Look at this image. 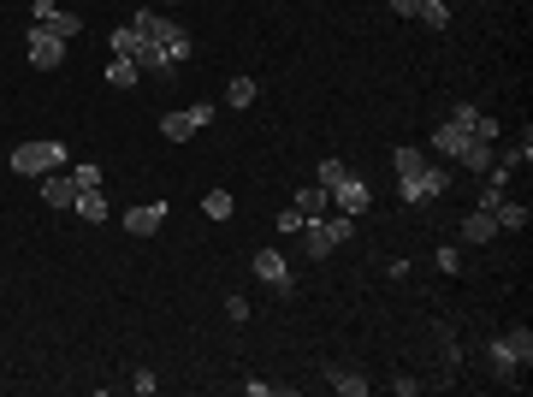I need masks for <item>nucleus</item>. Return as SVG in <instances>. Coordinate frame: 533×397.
Here are the masks:
<instances>
[{"mask_svg":"<svg viewBox=\"0 0 533 397\" xmlns=\"http://www.w3.org/2000/svg\"><path fill=\"white\" fill-rule=\"evenodd\" d=\"M474 137H480V142H498V119H492V113H480V119H474Z\"/></svg>","mask_w":533,"mask_h":397,"instance_id":"c756f323","label":"nucleus"},{"mask_svg":"<svg viewBox=\"0 0 533 397\" xmlns=\"http://www.w3.org/2000/svg\"><path fill=\"white\" fill-rule=\"evenodd\" d=\"M65 142H19L12 149V172L19 179H42V172H65Z\"/></svg>","mask_w":533,"mask_h":397,"instance_id":"f03ea898","label":"nucleus"},{"mask_svg":"<svg viewBox=\"0 0 533 397\" xmlns=\"http://www.w3.org/2000/svg\"><path fill=\"white\" fill-rule=\"evenodd\" d=\"M492 219H498V232H528V202H498L492 208Z\"/></svg>","mask_w":533,"mask_h":397,"instance_id":"2eb2a0df","label":"nucleus"},{"mask_svg":"<svg viewBox=\"0 0 533 397\" xmlns=\"http://www.w3.org/2000/svg\"><path fill=\"white\" fill-rule=\"evenodd\" d=\"M486 368H492V379H504V386H515V379H522V356L504 344V332L486 344Z\"/></svg>","mask_w":533,"mask_h":397,"instance_id":"1a4fd4ad","label":"nucleus"},{"mask_svg":"<svg viewBox=\"0 0 533 397\" xmlns=\"http://www.w3.org/2000/svg\"><path fill=\"white\" fill-rule=\"evenodd\" d=\"M42 202H48V208H72V202H78L72 172H42Z\"/></svg>","mask_w":533,"mask_h":397,"instance_id":"9b49d317","label":"nucleus"},{"mask_svg":"<svg viewBox=\"0 0 533 397\" xmlns=\"http://www.w3.org/2000/svg\"><path fill=\"white\" fill-rule=\"evenodd\" d=\"M438 273H462V249H438Z\"/></svg>","mask_w":533,"mask_h":397,"instance_id":"c85d7f7f","label":"nucleus"},{"mask_svg":"<svg viewBox=\"0 0 533 397\" xmlns=\"http://www.w3.org/2000/svg\"><path fill=\"white\" fill-rule=\"evenodd\" d=\"M166 6H178V0H166Z\"/></svg>","mask_w":533,"mask_h":397,"instance_id":"f704fd0d","label":"nucleus"},{"mask_svg":"<svg viewBox=\"0 0 533 397\" xmlns=\"http://www.w3.org/2000/svg\"><path fill=\"white\" fill-rule=\"evenodd\" d=\"M208 119H214V101H196V107H184V113H166V119H160V137L166 142H190Z\"/></svg>","mask_w":533,"mask_h":397,"instance_id":"20e7f679","label":"nucleus"},{"mask_svg":"<svg viewBox=\"0 0 533 397\" xmlns=\"http://www.w3.org/2000/svg\"><path fill=\"white\" fill-rule=\"evenodd\" d=\"M36 24L48 30V36H59V42H72L83 30L78 12H65V6H54V0H36Z\"/></svg>","mask_w":533,"mask_h":397,"instance_id":"6e6552de","label":"nucleus"},{"mask_svg":"<svg viewBox=\"0 0 533 397\" xmlns=\"http://www.w3.org/2000/svg\"><path fill=\"white\" fill-rule=\"evenodd\" d=\"M107 83H113V89H137V83H142L137 60H125V54H113V60H107Z\"/></svg>","mask_w":533,"mask_h":397,"instance_id":"f3484780","label":"nucleus"},{"mask_svg":"<svg viewBox=\"0 0 533 397\" xmlns=\"http://www.w3.org/2000/svg\"><path fill=\"white\" fill-rule=\"evenodd\" d=\"M302 249H308V256H332L338 249V238H332V225H326V219H302Z\"/></svg>","mask_w":533,"mask_h":397,"instance_id":"f8f14e48","label":"nucleus"},{"mask_svg":"<svg viewBox=\"0 0 533 397\" xmlns=\"http://www.w3.org/2000/svg\"><path fill=\"white\" fill-rule=\"evenodd\" d=\"M302 219H326V208H332V196H326V184H308V190H296V202H291Z\"/></svg>","mask_w":533,"mask_h":397,"instance_id":"ddd939ff","label":"nucleus"},{"mask_svg":"<svg viewBox=\"0 0 533 397\" xmlns=\"http://www.w3.org/2000/svg\"><path fill=\"white\" fill-rule=\"evenodd\" d=\"M137 30H131V24H118V30H113V42H107V48H113V54H125V60H131V54H137Z\"/></svg>","mask_w":533,"mask_h":397,"instance_id":"a878e982","label":"nucleus"},{"mask_svg":"<svg viewBox=\"0 0 533 397\" xmlns=\"http://www.w3.org/2000/svg\"><path fill=\"white\" fill-rule=\"evenodd\" d=\"M249 267H255L261 285H273L278 297H291V291H296V285H291V267H285V256H278V249H255V261H249Z\"/></svg>","mask_w":533,"mask_h":397,"instance_id":"423d86ee","label":"nucleus"},{"mask_svg":"<svg viewBox=\"0 0 533 397\" xmlns=\"http://www.w3.org/2000/svg\"><path fill=\"white\" fill-rule=\"evenodd\" d=\"M160 225H166V202H142V208L125 214V232H131V238H155Z\"/></svg>","mask_w":533,"mask_h":397,"instance_id":"9d476101","label":"nucleus"},{"mask_svg":"<svg viewBox=\"0 0 533 397\" xmlns=\"http://www.w3.org/2000/svg\"><path fill=\"white\" fill-rule=\"evenodd\" d=\"M462 166H468L474 179H486V166H492V142H480V137H474L468 149H462Z\"/></svg>","mask_w":533,"mask_h":397,"instance_id":"412c9836","label":"nucleus"},{"mask_svg":"<svg viewBox=\"0 0 533 397\" xmlns=\"http://www.w3.org/2000/svg\"><path fill=\"white\" fill-rule=\"evenodd\" d=\"M474 119H480V113H474L468 101H456V107H451V125H462V131H468V137H474Z\"/></svg>","mask_w":533,"mask_h":397,"instance_id":"cd10ccee","label":"nucleus"},{"mask_svg":"<svg viewBox=\"0 0 533 397\" xmlns=\"http://www.w3.org/2000/svg\"><path fill=\"white\" fill-rule=\"evenodd\" d=\"M255 95H261L255 78H232V89H225V101H232L237 113H243V107H255Z\"/></svg>","mask_w":533,"mask_h":397,"instance_id":"5701e85b","label":"nucleus"},{"mask_svg":"<svg viewBox=\"0 0 533 397\" xmlns=\"http://www.w3.org/2000/svg\"><path fill=\"white\" fill-rule=\"evenodd\" d=\"M65 172H72L78 190H101V166H95V160H78V166H65Z\"/></svg>","mask_w":533,"mask_h":397,"instance_id":"393cba45","label":"nucleus"},{"mask_svg":"<svg viewBox=\"0 0 533 397\" xmlns=\"http://www.w3.org/2000/svg\"><path fill=\"white\" fill-rule=\"evenodd\" d=\"M326 196H332V208H338L344 219H355V214H368V202H374V190H368V184H362V179L350 172V179H344V184H332Z\"/></svg>","mask_w":533,"mask_h":397,"instance_id":"39448f33","label":"nucleus"},{"mask_svg":"<svg viewBox=\"0 0 533 397\" xmlns=\"http://www.w3.org/2000/svg\"><path fill=\"white\" fill-rule=\"evenodd\" d=\"M445 190H451V172H445V166H421L409 179H397V196L403 202H438Z\"/></svg>","mask_w":533,"mask_h":397,"instance_id":"7ed1b4c3","label":"nucleus"},{"mask_svg":"<svg viewBox=\"0 0 533 397\" xmlns=\"http://www.w3.org/2000/svg\"><path fill=\"white\" fill-rule=\"evenodd\" d=\"M462 238H468V243H492L498 238V219L486 214V208H474V214L462 219Z\"/></svg>","mask_w":533,"mask_h":397,"instance_id":"dca6fc26","label":"nucleus"},{"mask_svg":"<svg viewBox=\"0 0 533 397\" xmlns=\"http://www.w3.org/2000/svg\"><path fill=\"white\" fill-rule=\"evenodd\" d=\"M468 142H474V137L462 131V125H451V119L433 131V149H438V155H451V160H462V149H468Z\"/></svg>","mask_w":533,"mask_h":397,"instance_id":"4468645a","label":"nucleus"},{"mask_svg":"<svg viewBox=\"0 0 533 397\" xmlns=\"http://www.w3.org/2000/svg\"><path fill=\"white\" fill-rule=\"evenodd\" d=\"M392 392H397V397H415V392H421V379H409V374H392Z\"/></svg>","mask_w":533,"mask_h":397,"instance_id":"7c9ffc66","label":"nucleus"},{"mask_svg":"<svg viewBox=\"0 0 533 397\" xmlns=\"http://www.w3.org/2000/svg\"><path fill=\"white\" fill-rule=\"evenodd\" d=\"M415 19L427 24V30H445V24H451V6H445V0H421V12H415Z\"/></svg>","mask_w":533,"mask_h":397,"instance_id":"b1692460","label":"nucleus"},{"mask_svg":"<svg viewBox=\"0 0 533 397\" xmlns=\"http://www.w3.org/2000/svg\"><path fill=\"white\" fill-rule=\"evenodd\" d=\"M30 65H36V72H59V65H65V42L48 36L42 24H30Z\"/></svg>","mask_w":533,"mask_h":397,"instance_id":"0eeeda50","label":"nucleus"},{"mask_svg":"<svg viewBox=\"0 0 533 397\" xmlns=\"http://www.w3.org/2000/svg\"><path fill=\"white\" fill-rule=\"evenodd\" d=\"M392 12H403V19H415V12H421V0H392Z\"/></svg>","mask_w":533,"mask_h":397,"instance_id":"72a5a7b5","label":"nucleus"},{"mask_svg":"<svg viewBox=\"0 0 533 397\" xmlns=\"http://www.w3.org/2000/svg\"><path fill=\"white\" fill-rule=\"evenodd\" d=\"M344 179H350V166H344V160H320V184H326V190H332V184H344Z\"/></svg>","mask_w":533,"mask_h":397,"instance_id":"bb28decb","label":"nucleus"},{"mask_svg":"<svg viewBox=\"0 0 533 397\" xmlns=\"http://www.w3.org/2000/svg\"><path fill=\"white\" fill-rule=\"evenodd\" d=\"M278 232H285V238H291V232H302V214H296V208H285V214H278Z\"/></svg>","mask_w":533,"mask_h":397,"instance_id":"2f4dec72","label":"nucleus"},{"mask_svg":"<svg viewBox=\"0 0 533 397\" xmlns=\"http://www.w3.org/2000/svg\"><path fill=\"white\" fill-rule=\"evenodd\" d=\"M72 214H78V219H89V225H101V219H107V196H101V190H78Z\"/></svg>","mask_w":533,"mask_h":397,"instance_id":"6ab92c4d","label":"nucleus"},{"mask_svg":"<svg viewBox=\"0 0 533 397\" xmlns=\"http://www.w3.org/2000/svg\"><path fill=\"white\" fill-rule=\"evenodd\" d=\"M225 315H232L237 326H243V320H249V302H243V297H225Z\"/></svg>","mask_w":533,"mask_h":397,"instance_id":"473e14b6","label":"nucleus"},{"mask_svg":"<svg viewBox=\"0 0 533 397\" xmlns=\"http://www.w3.org/2000/svg\"><path fill=\"white\" fill-rule=\"evenodd\" d=\"M332 392H344V397H368V392H374V379L355 374V368H332Z\"/></svg>","mask_w":533,"mask_h":397,"instance_id":"a211bd4d","label":"nucleus"},{"mask_svg":"<svg viewBox=\"0 0 533 397\" xmlns=\"http://www.w3.org/2000/svg\"><path fill=\"white\" fill-rule=\"evenodd\" d=\"M131 30H137V36H148V42H160L178 65L190 60V30H184L178 19H166V12H155V6H142L137 19H131Z\"/></svg>","mask_w":533,"mask_h":397,"instance_id":"f257e3e1","label":"nucleus"},{"mask_svg":"<svg viewBox=\"0 0 533 397\" xmlns=\"http://www.w3.org/2000/svg\"><path fill=\"white\" fill-rule=\"evenodd\" d=\"M202 214H208V219H232L237 214V196H232V190H208V196H202Z\"/></svg>","mask_w":533,"mask_h":397,"instance_id":"aec40b11","label":"nucleus"},{"mask_svg":"<svg viewBox=\"0 0 533 397\" xmlns=\"http://www.w3.org/2000/svg\"><path fill=\"white\" fill-rule=\"evenodd\" d=\"M392 166H397V179H409V172H421V166H427V155H421L415 142H403V149L392 155Z\"/></svg>","mask_w":533,"mask_h":397,"instance_id":"4be33fe9","label":"nucleus"}]
</instances>
